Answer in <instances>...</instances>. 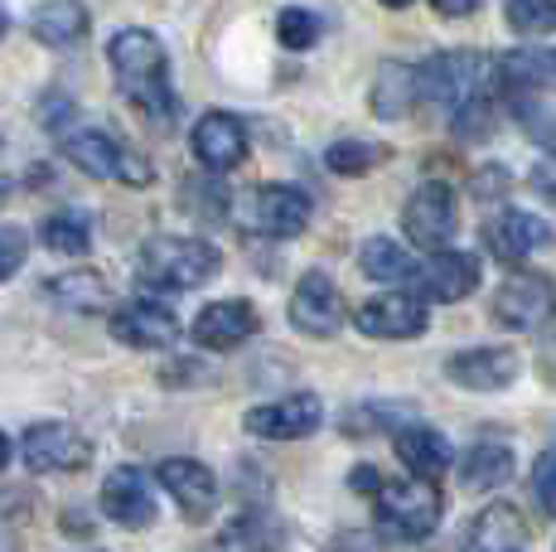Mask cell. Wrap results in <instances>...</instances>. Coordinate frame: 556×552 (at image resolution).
<instances>
[{"label": "cell", "mask_w": 556, "mask_h": 552, "mask_svg": "<svg viewBox=\"0 0 556 552\" xmlns=\"http://www.w3.org/2000/svg\"><path fill=\"white\" fill-rule=\"evenodd\" d=\"M98 504L116 528H151L155 524V485H151V475L136 471V465H116V471L106 475Z\"/></svg>", "instance_id": "4fadbf2b"}, {"label": "cell", "mask_w": 556, "mask_h": 552, "mask_svg": "<svg viewBox=\"0 0 556 552\" xmlns=\"http://www.w3.org/2000/svg\"><path fill=\"white\" fill-rule=\"evenodd\" d=\"M25 258H29L25 228H15V223H0V281H10V276L25 267Z\"/></svg>", "instance_id": "e575fe53"}, {"label": "cell", "mask_w": 556, "mask_h": 552, "mask_svg": "<svg viewBox=\"0 0 556 552\" xmlns=\"http://www.w3.org/2000/svg\"><path fill=\"white\" fill-rule=\"evenodd\" d=\"M494 321L508 330H542L556 321V286L542 272H513L494 291Z\"/></svg>", "instance_id": "52a82bcc"}, {"label": "cell", "mask_w": 556, "mask_h": 552, "mask_svg": "<svg viewBox=\"0 0 556 552\" xmlns=\"http://www.w3.org/2000/svg\"><path fill=\"white\" fill-rule=\"evenodd\" d=\"M5 29H10V15H5V5H0V35H5Z\"/></svg>", "instance_id": "b9f144b4"}, {"label": "cell", "mask_w": 556, "mask_h": 552, "mask_svg": "<svg viewBox=\"0 0 556 552\" xmlns=\"http://www.w3.org/2000/svg\"><path fill=\"white\" fill-rule=\"evenodd\" d=\"M532 494H538L542 514L556 518V451H542L532 461Z\"/></svg>", "instance_id": "d590c367"}, {"label": "cell", "mask_w": 556, "mask_h": 552, "mask_svg": "<svg viewBox=\"0 0 556 552\" xmlns=\"http://www.w3.org/2000/svg\"><path fill=\"white\" fill-rule=\"evenodd\" d=\"M372 509H378V524L388 528L392 538H406V543H421V538L435 534L441 524V490L426 475H406V480L378 485L372 490Z\"/></svg>", "instance_id": "3957f363"}, {"label": "cell", "mask_w": 556, "mask_h": 552, "mask_svg": "<svg viewBox=\"0 0 556 552\" xmlns=\"http://www.w3.org/2000/svg\"><path fill=\"white\" fill-rule=\"evenodd\" d=\"M354 325L368 339H416L426 335L431 315H426V301L416 291H388V296H372L354 311Z\"/></svg>", "instance_id": "8fae6325"}, {"label": "cell", "mask_w": 556, "mask_h": 552, "mask_svg": "<svg viewBox=\"0 0 556 552\" xmlns=\"http://www.w3.org/2000/svg\"><path fill=\"white\" fill-rule=\"evenodd\" d=\"M513 475H518V461H513V451L504 441H479L475 451L465 455V465H459V485H465L469 494L504 490Z\"/></svg>", "instance_id": "cb8c5ba5"}, {"label": "cell", "mask_w": 556, "mask_h": 552, "mask_svg": "<svg viewBox=\"0 0 556 552\" xmlns=\"http://www.w3.org/2000/svg\"><path fill=\"white\" fill-rule=\"evenodd\" d=\"M513 112H518L522 131H528L532 141L547 146V151H556V112H552V108H542V102H532V98H528V102L518 98V108H513Z\"/></svg>", "instance_id": "836d02e7"}, {"label": "cell", "mask_w": 556, "mask_h": 552, "mask_svg": "<svg viewBox=\"0 0 556 552\" xmlns=\"http://www.w3.org/2000/svg\"><path fill=\"white\" fill-rule=\"evenodd\" d=\"M256 325H262V315H256L252 301H213L203 305V311L194 315V344L199 349H238L248 344V339L256 335Z\"/></svg>", "instance_id": "d6986e66"}, {"label": "cell", "mask_w": 556, "mask_h": 552, "mask_svg": "<svg viewBox=\"0 0 556 552\" xmlns=\"http://www.w3.org/2000/svg\"><path fill=\"white\" fill-rule=\"evenodd\" d=\"M112 339H122L126 349H169L179 339V321L169 305L160 301H126L112 311Z\"/></svg>", "instance_id": "ac0fdd59"}, {"label": "cell", "mask_w": 556, "mask_h": 552, "mask_svg": "<svg viewBox=\"0 0 556 552\" xmlns=\"http://www.w3.org/2000/svg\"><path fill=\"white\" fill-rule=\"evenodd\" d=\"M475 286H479V258H475V252L435 248V258L416 267L412 291L421 296V301L455 305V301H465V296H475Z\"/></svg>", "instance_id": "5bb4252c"}, {"label": "cell", "mask_w": 556, "mask_h": 552, "mask_svg": "<svg viewBox=\"0 0 556 552\" xmlns=\"http://www.w3.org/2000/svg\"><path fill=\"white\" fill-rule=\"evenodd\" d=\"M291 325L309 339H334L344 330V296L325 272H305L291 291Z\"/></svg>", "instance_id": "ba28073f"}, {"label": "cell", "mask_w": 556, "mask_h": 552, "mask_svg": "<svg viewBox=\"0 0 556 552\" xmlns=\"http://www.w3.org/2000/svg\"><path fill=\"white\" fill-rule=\"evenodd\" d=\"M388 161V146L382 141H354V136H344V141H334L325 151V165L334 170V175L354 179V175H368V170H378Z\"/></svg>", "instance_id": "f1b7e54d"}, {"label": "cell", "mask_w": 556, "mask_h": 552, "mask_svg": "<svg viewBox=\"0 0 556 552\" xmlns=\"http://www.w3.org/2000/svg\"><path fill=\"white\" fill-rule=\"evenodd\" d=\"M5 465H10V437L0 431V471H5Z\"/></svg>", "instance_id": "60d3db41"}, {"label": "cell", "mask_w": 556, "mask_h": 552, "mask_svg": "<svg viewBox=\"0 0 556 552\" xmlns=\"http://www.w3.org/2000/svg\"><path fill=\"white\" fill-rule=\"evenodd\" d=\"M489 78H494V63L484 54H475V49H451V54H435L416 68V92H421L431 108L455 112V108H465L469 98H479V92L489 88Z\"/></svg>", "instance_id": "277c9868"}, {"label": "cell", "mask_w": 556, "mask_h": 552, "mask_svg": "<svg viewBox=\"0 0 556 552\" xmlns=\"http://www.w3.org/2000/svg\"><path fill=\"white\" fill-rule=\"evenodd\" d=\"M416 102H421V92H416V68H412V63H397V59L378 63L372 98H368L372 116H382V122H397V116H406Z\"/></svg>", "instance_id": "7402d4cb"}, {"label": "cell", "mask_w": 556, "mask_h": 552, "mask_svg": "<svg viewBox=\"0 0 556 552\" xmlns=\"http://www.w3.org/2000/svg\"><path fill=\"white\" fill-rule=\"evenodd\" d=\"M106 59H112V73L126 98L146 116H155V122H169V112H175L169 59H165V45H160L151 29H116L112 45H106Z\"/></svg>", "instance_id": "6da1fadb"}, {"label": "cell", "mask_w": 556, "mask_h": 552, "mask_svg": "<svg viewBox=\"0 0 556 552\" xmlns=\"http://www.w3.org/2000/svg\"><path fill=\"white\" fill-rule=\"evenodd\" d=\"M378 471H372V465H358V471H354V490L358 494H372V490H378Z\"/></svg>", "instance_id": "ab89813d"}, {"label": "cell", "mask_w": 556, "mask_h": 552, "mask_svg": "<svg viewBox=\"0 0 556 552\" xmlns=\"http://www.w3.org/2000/svg\"><path fill=\"white\" fill-rule=\"evenodd\" d=\"M522 359L504 344H479V349H459V354L445 359V378L469 392H498L518 378Z\"/></svg>", "instance_id": "e0dca14e"}, {"label": "cell", "mask_w": 556, "mask_h": 552, "mask_svg": "<svg viewBox=\"0 0 556 552\" xmlns=\"http://www.w3.org/2000/svg\"><path fill=\"white\" fill-rule=\"evenodd\" d=\"M455 228H459V204L445 179H426L421 189H412V199L402 209V233L412 238V248H426V252L451 248Z\"/></svg>", "instance_id": "8992f818"}, {"label": "cell", "mask_w": 556, "mask_h": 552, "mask_svg": "<svg viewBox=\"0 0 556 552\" xmlns=\"http://www.w3.org/2000/svg\"><path fill=\"white\" fill-rule=\"evenodd\" d=\"M223 267L218 248L203 238H151L136 258V272H141L146 286L155 291H194V286L213 281Z\"/></svg>", "instance_id": "7a4b0ae2"}, {"label": "cell", "mask_w": 556, "mask_h": 552, "mask_svg": "<svg viewBox=\"0 0 556 552\" xmlns=\"http://www.w3.org/2000/svg\"><path fill=\"white\" fill-rule=\"evenodd\" d=\"M319 35H325V20H319L315 10H305V5H286L281 20H276V39H281V49H291V54L315 49Z\"/></svg>", "instance_id": "4dcf8cb0"}, {"label": "cell", "mask_w": 556, "mask_h": 552, "mask_svg": "<svg viewBox=\"0 0 556 552\" xmlns=\"http://www.w3.org/2000/svg\"><path fill=\"white\" fill-rule=\"evenodd\" d=\"M319 422H325V402H319L315 392H291V398L252 407L248 417H242V427L266 441H301V437H315Z\"/></svg>", "instance_id": "9c48e42d"}, {"label": "cell", "mask_w": 556, "mask_h": 552, "mask_svg": "<svg viewBox=\"0 0 556 552\" xmlns=\"http://www.w3.org/2000/svg\"><path fill=\"white\" fill-rule=\"evenodd\" d=\"M189 146H194V161L213 175H228L248 161V126L232 112H203L189 131Z\"/></svg>", "instance_id": "7c38bea8"}, {"label": "cell", "mask_w": 556, "mask_h": 552, "mask_svg": "<svg viewBox=\"0 0 556 552\" xmlns=\"http://www.w3.org/2000/svg\"><path fill=\"white\" fill-rule=\"evenodd\" d=\"M504 20L518 39H547L556 35V0H508Z\"/></svg>", "instance_id": "f546056e"}, {"label": "cell", "mask_w": 556, "mask_h": 552, "mask_svg": "<svg viewBox=\"0 0 556 552\" xmlns=\"http://www.w3.org/2000/svg\"><path fill=\"white\" fill-rule=\"evenodd\" d=\"M358 267L368 272V281H388V286H406V291H412L416 267H421V262H416L402 242L368 238V242H363V252H358Z\"/></svg>", "instance_id": "4316f807"}, {"label": "cell", "mask_w": 556, "mask_h": 552, "mask_svg": "<svg viewBox=\"0 0 556 552\" xmlns=\"http://www.w3.org/2000/svg\"><path fill=\"white\" fill-rule=\"evenodd\" d=\"M455 131L465 136V141H484V136H494V108H489V92H479V98H469L465 108H455Z\"/></svg>", "instance_id": "d6a6232c"}, {"label": "cell", "mask_w": 556, "mask_h": 552, "mask_svg": "<svg viewBox=\"0 0 556 552\" xmlns=\"http://www.w3.org/2000/svg\"><path fill=\"white\" fill-rule=\"evenodd\" d=\"M528 185L538 189L542 199H552V204H556V155H547V161H538V165H532Z\"/></svg>", "instance_id": "74e56055"}, {"label": "cell", "mask_w": 556, "mask_h": 552, "mask_svg": "<svg viewBox=\"0 0 556 552\" xmlns=\"http://www.w3.org/2000/svg\"><path fill=\"white\" fill-rule=\"evenodd\" d=\"M63 155L92 179H116V161H122V141L102 131V126H78L63 136Z\"/></svg>", "instance_id": "d4e9b609"}, {"label": "cell", "mask_w": 556, "mask_h": 552, "mask_svg": "<svg viewBox=\"0 0 556 552\" xmlns=\"http://www.w3.org/2000/svg\"><path fill=\"white\" fill-rule=\"evenodd\" d=\"M29 35L49 49H73L88 35V5L83 0H45L29 20Z\"/></svg>", "instance_id": "603a6c76"}, {"label": "cell", "mask_w": 556, "mask_h": 552, "mask_svg": "<svg viewBox=\"0 0 556 552\" xmlns=\"http://www.w3.org/2000/svg\"><path fill=\"white\" fill-rule=\"evenodd\" d=\"M382 5H388V10H402V5H412V0H382Z\"/></svg>", "instance_id": "7bdbcfd3"}, {"label": "cell", "mask_w": 556, "mask_h": 552, "mask_svg": "<svg viewBox=\"0 0 556 552\" xmlns=\"http://www.w3.org/2000/svg\"><path fill=\"white\" fill-rule=\"evenodd\" d=\"M431 5H435V15H445V20H465L479 0H431Z\"/></svg>", "instance_id": "f35d334b"}, {"label": "cell", "mask_w": 556, "mask_h": 552, "mask_svg": "<svg viewBox=\"0 0 556 552\" xmlns=\"http://www.w3.org/2000/svg\"><path fill=\"white\" fill-rule=\"evenodd\" d=\"M39 238H45L49 252H68V258H83L92 248V223L78 209H59L39 223Z\"/></svg>", "instance_id": "83f0119b"}, {"label": "cell", "mask_w": 556, "mask_h": 552, "mask_svg": "<svg viewBox=\"0 0 556 552\" xmlns=\"http://www.w3.org/2000/svg\"><path fill=\"white\" fill-rule=\"evenodd\" d=\"M155 485L175 499L179 514L194 518V524L208 518L213 504H218V475H213L203 461H189V455H169V461H160Z\"/></svg>", "instance_id": "9a60e30c"}, {"label": "cell", "mask_w": 556, "mask_h": 552, "mask_svg": "<svg viewBox=\"0 0 556 552\" xmlns=\"http://www.w3.org/2000/svg\"><path fill=\"white\" fill-rule=\"evenodd\" d=\"M552 223L547 218H538V214H528V209H504V214H494L484 223V248L494 252L498 262H528L532 252H542V248H552Z\"/></svg>", "instance_id": "2e32d148"}, {"label": "cell", "mask_w": 556, "mask_h": 552, "mask_svg": "<svg viewBox=\"0 0 556 552\" xmlns=\"http://www.w3.org/2000/svg\"><path fill=\"white\" fill-rule=\"evenodd\" d=\"M392 451H397V461L406 465V471L426 475V480H441V475L451 471V441H445L435 427H421V422H406V427H397Z\"/></svg>", "instance_id": "ffe728a7"}, {"label": "cell", "mask_w": 556, "mask_h": 552, "mask_svg": "<svg viewBox=\"0 0 556 552\" xmlns=\"http://www.w3.org/2000/svg\"><path fill=\"white\" fill-rule=\"evenodd\" d=\"M49 296L73 305V311H98L106 301V286H102V276H92V272H68V276H53Z\"/></svg>", "instance_id": "1f68e13d"}, {"label": "cell", "mask_w": 556, "mask_h": 552, "mask_svg": "<svg viewBox=\"0 0 556 552\" xmlns=\"http://www.w3.org/2000/svg\"><path fill=\"white\" fill-rule=\"evenodd\" d=\"M528 524H522V514L513 504H484L475 514V524H469L465 534V548L475 552H518L528 548Z\"/></svg>", "instance_id": "44dd1931"}, {"label": "cell", "mask_w": 556, "mask_h": 552, "mask_svg": "<svg viewBox=\"0 0 556 552\" xmlns=\"http://www.w3.org/2000/svg\"><path fill=\"white\" fill-rule=\"evenodd\" d=\"M116 179H122V185H151L155 170H151V161H146V155H136V151H126V146H122V161H116Z\"/></svg>", "instance_id": "8d00e7d4"}, {"label": "cell", "mask_w": 556, "mask_h": 552, "mask_svg": "<svg viewBox=\"0 0 556 552\" xmlns=\"http://www.w3.org/2000/svg\"><path fill=\"white\" fill-rule=\"evenodd\" d=\"M20 455H25V465L35 475H53V471H83L92 446L68 422H35L25 431V441H20Z\"/></svg>", "instance_id": "30bf717a"}, {"label": "cell", "mask_w": 556, "mask_h": 552, "mask_svg": "<svg viewBox=\"0 0 556 552\" xmlns=\"http://www.w3.org/2000/svg\"><path fill=\"white\" fill-rule=\"evenodd\" d=\"M494 78L513 92H532L556 83V49H513L494 63Z\"/></svg>", "instance_id": "484cf974"}, {"label": "cell", "mask_w": 556, "mask_h": 552, "mask_svg": "<svg viewBox=\"0 0 556 552\" xmlns=\"http://www.w3.org/2000/svg\"><path fill=\"white\" fill-rule=\"evenodd\" d=\"M309 214H315V204L295 185H256L238 204L242 228L256 233V238H295V233L309 228Z\"/></svg>", "instance_id": "5b68a950"}]
</instances>
